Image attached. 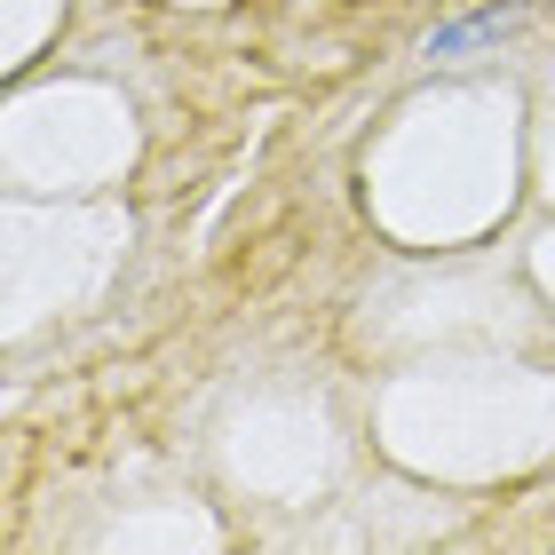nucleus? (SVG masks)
Instances as JSON below:
<instances>
[{
  "mask_svg": "<svg viewBox=\"0 0 555 555\" xmlns=\"http://www.w3.org/2000/svg\"><path fill=\"white\" fill-rule=\"evenodd\" d=\"M532 16L524 0H492V9H476V16H452L437 24V40H428V56H476V48H492V40H508L516 24Z\"/></svg>",
  "mask_w": 555,
  "mask_h": 555,
  "instance_id": "f257e3e1",
  "label": "nucleus"
}]
</instances>
